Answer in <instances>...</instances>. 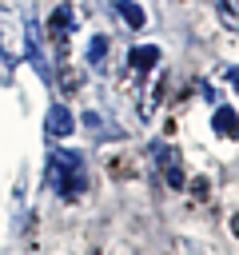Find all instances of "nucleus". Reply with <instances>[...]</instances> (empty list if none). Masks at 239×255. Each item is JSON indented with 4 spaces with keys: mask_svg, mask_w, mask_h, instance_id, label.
<instances>
[{
    "mask_svg": "<svg viewBox=\"0 0 239 255\" xmlns=\"http://www.w3.org/2000/svg\"><path fill=\"white\" fill-rule=\"evenodd\" d=\"M44 175H48V183H52L64 199H80L84 187H88V179H84V159H80L76 151H52Z\"/></svg>",
    "mask_w": 239,
    "mask_h": 255,
    "instance_id": "obj_1",
    "label": "nucleus"
},
{
    "mask_svg": "<svg viewBox=\"0 0 239 255\" xmlns=\"http://www.w3.org/2000/svg\"><path fill=\"white\" fill-rule=\"evenodd\" d=\"M24 40H28V60L36 64L40 80H52V64H48V56H44V48H40V28H36L32 20L24 24Z\"/></svg>",
    "mask_w": 239,
    "mask_h": 255,
    "instance_id": "obj_2",
    "label": "nucleus"
},
{
    "mask_svg": "<svg viewBox=\"0 0 239 255\" xmlns=\"http://www.w3.org/2000/svg\"><path fill=\"white\" fill-rule=\"evenodd\" d=\"M44 128H48V135L64 139V135H72V131H76V116H72L64 104H52V108H48V116H44Z\"/></svg>",
    "mask_w": 239,
    "mask_h": 255,
    "instance_id": "obj_3",
    "label": "nucleus"
},
{
    "mask_svg": "<svg viewBox=\"0 0 239 255\" xmlns=\"http://www.w3.org/2000/svg\"><path fill=\"white\" fill-rule=\"evenodd\" d=\"M211 128H215L219 135H227V139H239V116H235L231 108H215V116H211Z\"/></svg>",
    "mask_w": 239,
    "mask_h": 255,
    "instance_id": "obj_4",
    "label": "nucleus"
},
{
    "mask_svg": "<svg viewBox=\"0 0 239 255\" xmlns=\"http://www.w3.org/2000/svg\"><path fill=\"white\" fill-rule=\"evenodd\" d=\"M155 60H159V48H155V44H139V48H131V52H127V64H131L135 72L155 68Z\"/></svg>",
    "mask_w": 239,
    "mask_h": 255,
    "instance_id": "obj_5",
    "label": "nucleus"
},
{
    "mask_svg": "<svg viewBox=\"0 0 239 255\" xmlns=\"http://www.w3.org/2000/svg\"><path fill=\"white\" fill-rule=\"evenodd\" d=\"M0 56H4L8 64L20 60V40H16V28H12V24H0Z\"/></svg>",
    "mask_w": 239,
    "mask_h": 255,
    "instance_id": "obj_6",
    "label": "nucleus"
},
{
    "mask_svg": "<svg viewBox=\"0 0 239 255\" xmlns=\"http://www.w3.org/2000/svg\"><path fill=\"white\" fill-rule=\"evenodd\" d=\"M112 8H116V16H120L127 28H143V8H139V4H131V0H116Z\"/></svg>",
    "mask_w": 239,
    "mask_h": 255,
    "instance_id": "obj_7",
    "label": "nucleus"
},
{
    "mask_svg": "<svg viewBox=\"0 0 239 255\" xmlns=\"http://www.w3.org/2000/svg\"><path fill=\"white\" fill-rule=\"evenodd\" d=\"M104 60H108V36H92V40H88V64H92L96 72H104V68H108Z\"/></svg>",
    "mask_w": 239,
    "mask_h": 255,
    "instance_id": "obj_8",
    "label": "nucleus"
},
{
    "mask_svg": "<svg viewBox=\"0 0 239 255\" xmlns=\"http://www.w3.org/2000/svg\"><path fill=\"white\" fill-rule=\"evenodd\" d=\"M72 28H76V16H72L68 4H60V8L48 16V32H72Z\"/></svg>",
    "mask_w": 239,
    "mask_h": 255,
    "instance_id": "obj_9",
    "label": "nucleus"
},
{
    "mask_svg": "<svg viewBox=\"0 0 239 255\" xmlns=\"http://www.w3.org/2000/svg\"><path fill=\"white\" fill-rule=\"evenodd\" d=\"M163 179H167V183H171V187L179 191V187H183V171H179V163H171V167H163Z\"/></svg>",
    "mask_w": 239,
    "mask_h": 255,
    "instance_id": "obj_10",
    "label": "nucleus"
},
{
    "mask_svg": "<svg viewBox=\"0 0 239 255\" xmlns=\"http://www.w3.org/2000/svg\"><path fill=\"white\" fill-rule=\"evenodd\" d=\"M227 76H231V80H235V84H239V68H231V72H227Z\"/></svg>",
    "mask_w": 239,
    "mask_h": 255,
    "instance_id": "obj_11",
    "label": "nucleus"
},
{
    "mask_svg": "<svg viewBox=\"0 0 239 255\" xmlns=\"http://www.w3.org/2000/svg\"><path fill=\"white\" fill-rule=\"evenodd\" d=\"M231 231H235V235H239V215H235V219H231Z\"/></svg>",
    "mask_w": 239,
    "mask_h": 255,
    "instance_id": "obj_12",
    "label": "nucleus"
}]
</instances>
